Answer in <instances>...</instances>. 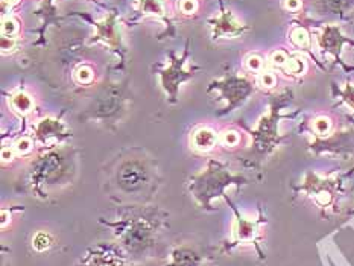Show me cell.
Wrapping results in <instances>:
<instances>
[{
	"label": "cell",
	"mask_w": 354,
	"mask_h": 266,
	"mask_svg": "<svg viewBox=\"0 0 354 266\" xmlns=\"http://www.w3.org/2000/svg\"><path fill=\"white\" fill-rule=\"evenodd\" d=\"M97 27V35L96 40H104L105 43H108L111 46H116L119 43V35H117V27H116V17L108 16L107 19H104L102 22L96 23Z\"/></svg>",
	"instance_id": "cell-1"
},
{
	"label": "cell",
	"mask_w": 354,
	"mask_h": 266,
	"mask_svg": "<svg viewBox=\"0 0 354 266\" xmlns=\"http://www.w3.org/2000/svg\"><path fill=\"white\" fill-rule=\"evenodd\" d=\"M242 32V25L236 22L235 17L230 12H225L222 17H219L215 22V37L222 35H237Z\"/></svg>",
	"instance_id": "cell-2"
},
{
	"label": "cell",
	"mask_w": 354,
	"mask_h": 266,
	"mask_svg": "<svg viewBox=\"0 0 354 266\" xmlns=\"http://www.w3.org/2000/svg\"><path fill=\"white\" fill-rule=\"evenodd\" d=\"M344 41H345V38L341 34H339L338 27H325L324 34L320 37V45L324 51L333 52L335 55H338L339 49H341Z\"/></svg>",
	"instance_id": "cell-3"
},
{
	"label": "cell",
	"mask_w": 354,
	"mask_h": 266,
	"mask_svg": "<svg viewBox=\"0 0 354 266\" xmlns=\"http://www.w3.org/2000/svg\"><path fill=\"white\" fill-rule=\"evenodd\" d=\"M192 143L196 149L200 151H209L216 143V134L209 128H200L193 132Z\"/></svg>",
	"instance_id": "cell-4"
},
{
	"label": "cell",
	"mask_w": 354,
	"mask_h": 266,
	"mask_svg": "<svg viewBox=\"0 0 354 266\" xmlns=\"http://www.w3.org/2000/svg\"><path fill=\"white\" fill-rule=\"evenodd\" d=\"M11 107L16 110L17 113L26 114L32 110L34 102H32L30 95H26L25 92H17L16 95L11 96Z\"/></svg>",
	"instance_id": "cell-5"
},
{
	"label": "cell",
	"mask_w": 354,
	"mask_h": 266,
	"mask_svg": "<svg viewBox=\"0 0 354 266\" xmlns=\"http://www.w3.org/2000/svg\"><path fill=\"white\" fill-rule=\"evenodd\" d=\"M140 11L154 16H165L161 0H140Z\"/></svg>",
	"instance_id": "cell-6"
},
{
	"label": "cell",
	"mask_w": 354,
	"mask_h": 266,
	"mask_svg": "<svg viewBox=\"0 0 354 266\" xmlns=\"http://www.w3.org/2000/svg\"><path fill=\"white\" fill-rule=\"evenodd\" d=\"M290 40H292V43L298 47H303V49L310 47V35L306 29H304V27H295V29L290 32Z\"/></svg>",
	"instance_id": "cell-7"
},
{
	"label": "cell",
	"mask_w": 354,
	"mask_h": 266,
	"mask_svg": "<svg viewBox=\"0 0 354 266\" xmlns=\"http://www.w3.org/2000/svg\"><path fill=\"white\" fill-rule=\"evenodd\" d=\"M283 70L290 75H301L304 70H306V64H304V61L298 57H289L286 66L283 67Z\"/></svg>",
	"instance_id": "cell-8"
},
{
	"label": "cell",
	"mask_w": 354,
	"mask_h": 266,
	"mask_svg": "<svg viewBox=\"0 0 354 266\" xmlns=\"http://www.w3.org/2000/svg\"><path fill=\"white\" fill-rule=\"evenodd\" d=\"M314 130L318 132V134L325 136L331 130V121H330L329 117H325V116L316 117L315 121H314Z\"/></svg>",
	"instance_id": "cell-9"
},
{
	"label": "cell",
	"mask_w": 354,
	"mask_h": 266,
	"mask_svg": "<svg viewBox=\"0 0 354 266\" xmlns=\"http://www.w3.org/2000/svg\"><path fill=\"white\" fill-rule=\"evenodd\" d=\"M19 31V23L16 19L12 17H5L2 20V35H6V37H12L16 35Z\"/></svg>",
	"instance_id": "cell-10"
},
{
	"label": "cell",
	"mask_w": 354,
	"mask_h": 266,
	"mask_svg": "<svg viewBox=\"0 0 354 266\" xmlns=\"http://www.w3.org/2000/svg\"><path fill=\"white\" fill-rule=\"evenodd\" d=\"M75 80L80 84H88L91 80H93V70H91L88 66H81L76 70Z\"/></svg>",
	"instance_id": "cell-11"
},
{
	"label": "cell",
	"mask_w": 354,
	"mask_h": 266,
	"mask_svg": "<svg viewBox=\"0 0 354 266\" xmlns=\"http://www.w3.org/2000/svg\"><path fill=\"white\" fill-rule=\"evenodd\" d=\"M287 60H289V55L285 51H275V52L271 53V58H269V62H271L274 67H281L283 69V67L286 66Z\"/></svg>",
	"instance_id": "cell-12"
},
{
	"label": "cell",
	"mask_w": 354,
	"mask_h": 266,
	"mask_svg": "<svg viewBox=\"0 0 354 266\" xmlns=\"http://www.w3.org/2000/svg\"><path fill=\"white\" fill-rule=\"evenodd\" d=\"M246 67L250 69L251 72H261V69H263V58L256 53L250 55V57L246 58Z\"/></svg>",
	"instance_id": "cell-13"
},
{
	"label": "cell",
	"mask_w": 354,
	"mask_h": 266,
	"mask_svg": "<svg viewBox=\"0 0 354 266\" xmlns=\"http://www.w3.org/2000/svg\"><path fill=\"white\" fill-rule=\"evenodd\" d=\"M221 142L225 146H236L240 142V136L236 131H225L221 136Z\"/></svg>",
	"instance_id": "cell-14"
},
{
	"label": "cell",
	"mask_w": 354,
	"mask_h": 266,
	"mask_svg": "<svg viewBox=\"0 0 354 266\" xmlns=\"http://www.w3.org/2000/svg\"><path fill=\"white\" fill-rule=\"evenodd\" d=\"M34 247H35V250L43 251V250L51 247V239H49L47 234L38 233L37 236H35V239H34Z\"/></svg>",
	"instance_id": "cell-15"
},
{
	"label": "cell",
	"mask_w": 354,
	"mask_h": 266,
	"mask_svg": "<svg viewBox=\"0 0 354 266\" xmlns=\"http://www.w3.org/2000/svg\"><path fill=\"white\" fill-rule=\"evenodd\" d=\"M178 6L182 14H186V16H192V14H195L198 10V2L196 0H181Z\"/></svg>",
	"instance_id": "cell-16"
},
{
	"label": "cell",
	"mask_w": 354,
	"mask_h": 266,
	"mask_svg": "<svg viewBox=\"0 0 354 266\" xmlns=\"http://www.w3.org/2000/svg\"><path fill=\"white\" fill-rule=\"evenodd\" d=\"M259 82H260L261 87L272 88L275 84H277V78H275V75H272L271 72H263V73L260 75Z\"/></svg>",
	"instance_id": "cell-17"
},
{
	"label": "cell",
	"mask_w": 354,
	"mask_h": 266,
	"mask_svg": "<svg viewBox=\"0 0 354 266\" xmlns=\"http://www.w3.org/2000/svg\"><path fill=\"white\" fill-rule=\"evenodd\" d=\"M14 149H16L19 154H27L32 149V142L27 137L19 138L16 142V146H14Z\"/></svg>",
	"instance_id": "cell-18"
},
{
	"label": "cell",
	"mask_w": 354,
	"mask_h": 266,
	"mask_svg": "<svg viewBox=\"0 0 354 266\" xmlns=\"http://www.w3.org/2000/svg\"><path fill=\"white\" fill-rule=\"evenodd\" d=\"M14 47H16V40H14V37H6V35H3V37H2V51L3 52H11V51H14Z\"/></svg>",
	"instance_id": "cell-19"
},
{
	"label": "cell",
	"mask_w": 354,
	"mask_h": 266,
	"mask_svg": "<svg viewBox=\"0 0 354 266\" xmlns=\"http://www.w3.org/2000/svg\"><path fill=\"white\" fill-rule=\"evenodd\" d=\"M301 5H303L301 0H285V8L287 11H294V12L298 11L301 8Z\"/></svg>",
	"instance_id": "cell-20"
},
{
	"label": "cell",
	"mask_w": 354,
	"mask_h": 266,
	"mask_svg": "<svg viewBox=\"0 0 354 266\" xmlns=\"http://www.w3.org/2000/svg\"><path fill=\"white\" fill-rule=\"evenodd\" d=\"M14 158V151L11 148H3L2 149V160L3 162H11Z\"/></svg>",
	"instance_id": "cell-21"
},
{
	"label": "cell",
	"mask_w": 354,
	"mask_h": 266,
	"mask_svg": "<svg viewBox=\"0 0 354 266\" xmlns=\"http://www.w3.org/2000/svg\"><path fill=\"white\" fill-rule=\"evenodd\" d=\"M344 96H345V99L354 107V87H350V86L346 87V92L344 93Z\"/></svg>",
	"instance_id": "cell-22"
},
{
	"label": "cell",
	"mask_w": 354,
	"mask_h": 266,
	"mask_svg": "<svg viewBox=\"0 0 354 266\" xmlns=\"http://www.w3.org/2000/svg\"><path fill=\"white\" fill-rule=\"evenodd\" d=\"M19 2H20V0H2V6H3V10L5 8H11V6L17 5Z\"/></svg>",
	"instance_id": "cell-23"
}]
</instances>
